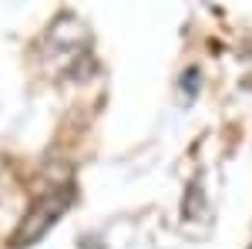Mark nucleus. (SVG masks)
I'll return each mask as SVG.
<instances>
[{
	"label": "nucleus",
	"mask_w": 252,
	"mask_h": 249,
	"mask_svg": "<svg viewBox=\"0 0 252 249\" xmlns=\"http://www.w3.org/2000/svg\"><path fill=\"white\" fill-rule=\"evenodd\" d=\"M67 202H71V189H64V192L58 195V199H54V202L47 199V202H44V206H40L37 212H31V219H24L20 232L14 236V249H24L27 243L40 239V236L47 232V226H54V219H58L61 212L67 209Z\"/></svg>",
	"instance_id": "obj_1"
}]
</instances>
